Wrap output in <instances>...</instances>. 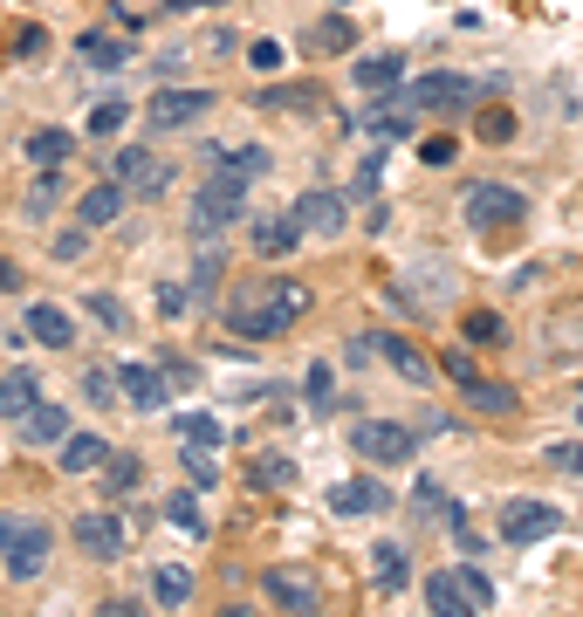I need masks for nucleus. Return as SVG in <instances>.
Masks as SVG:
<instances>
[{
	"label": "nucleus",
	"mask_w": 583,
	"mask_h": 617,
	"mask_svg": "<svg viewBox=\"0 0 583 617\" xmlns=\"http://www.w3.org/2000/svg\"><path fill=\"white\" fill-rule=\"evenodd\" d=\"M509 329H501V316H488V308H474L467 316V344H501Z\"/></svg>",
	"instance_id": "nucleus-36"
},
{
	"label": "nucleus",
	"mask_w": 583,
	"mask_h": 617,
	"mask_svg": "<svg viewBox=\"0 0 583 617\" xmlns=\"http://www.w3.org/2000/svg\"><path fill=\"white\" fill-rule=\"evenodd\" d=\"M446 377H453V384H467V392H474V384H480V364H474L467 350H446Z\"/></svg>",
	"instance_id": "nucleus-40"
},
{
	"label": "nucleus",
	"mask_w": 583,
	"mask_h": 617,
	"mask_svg": "<svg viewBox=\"0 0 583 617\" xmlns=\"http://www.w3.org/2000/svg\"><path fill=\"white\" fill-rule=\"evenodd\" d=\"M261 590H268V597L282 604L289 617H316V604H323V590H316L310 570H261Z\"/></svg>",
	"instance_id": "nucleus-12"
},
{
	"label": "nucleus",
	"mask_w": 583,
	"mask_h": 617,
	"mask_svg": "<svg viewBox=\"0 0 583 617\" xmlns=\"http://www.w3.org/2000/svg\"><path fill=\"white\" fill-rule=\"evenodd\" d=\"M556 528H563V508H549V501H509V508H501V535H509V543H543V535H556Z\"/></svg>",
	"instance_id": "nucleus-9"
},
{
	"label": "nucleus",
	"mask_w": 583,
	"mask_h": 617,
	"mask_svg": "<svg viewBox=\"0 0 583 617\" xmlns=\"http://www.w3.org/2000/svg\"><path fill=\"white\" fill-rule=\"evenodd\" d=\"M96 467H110V446L96 440V432H69L62 440V474H96Z\"/></svg>",
	"instance_id": "nucleus-20"
},
{
	"label": "nucleus",
	"mask_w": 583,
	"mask_h": 617,
	"mask_svg": "<svg viewBox=\"0 0 583 617\" xmlns=\"http://www.w3.org/2000/svg\"><path fill=\"white\" fill-rule=\"evenodd\" d=\"M453 577H460V590H467V597H474V610H488V604H494V583H488V577H480V570H474V562H467V570H453Z\"/></svg>",
	"instance_id": "nucleus-38"
},
{
	"label": "nucleus",
	"mask_w": 583,
	"mask_h": 617,
	"mask_svg": "<svg viewBox=\"0 0 583 617\" xmlns=\"http://www.w3.org/2000/svg\"><path fill=\"white\" fill-rule=\"evenodd\" d=\"M310 316V289L302 281H268V289H241L226 302V323L241 329V337H282Z\"/></svg>",
	"instance_id": "nucleus-1"
},
{
	"label": "nucleus",
	"mask_w": 583,
	"mask_h": 617,
	"mask_svg": "<svg viewBox=\"0 0 583 617\" xmlns=\"http://www.w3.org/2000/svg\"><path fill=\"white\" fill-rule=\"evenodd\" d=\"M186 474H193V480H213V446L186 440Z\"/></svg>",
	"instance_id": "nucleus-43"
},
{
	"label": "nucleus",
	"mask_w": 583,
	"mask_h": 617,
	"mask_svg": "<svg viewBox=\"0 0 583 617\" xmlns=\"http://www.w3.org/2000/svg\"><path fill=\"white\" fill-rule=\"evenodd\" d=\"M35 405H42V384H35V371H21V364H14L8 377H0V419H14V426H21Z\"/></svg>",
	"instance_id": "nucleus-16"
},
{
	"label": "nucleus",
	"mask_w": 583,
	"mask_h": 617,
	"mask_svg": "<svg viewBox=\"0 0 583 617\" xmlns=\"http://www.w3.org/2000/svg\"><path fill=\"white\" fill-rule=\"evenodd\" d=\"M247 186H255V178L213 172L207 186H199V199H193V234H199V241H220L226 226L241 220V206H247Z\"/></svg>",
	"instance_id": "nucleus-2"
},
{
	"label": "nucleus",
	"mask_w": 583,
	"mask_h": 617,
	"mask_svg": "<svg viewBox=\"0 0 583 617\" xmlns=\"http://www.w3.org/2000/svg\"><path fill=\"white\" fill-rule=\"evenodd\" d=\"M75 549L96 556V562H117L124 549H131V535H124V522L110 508H90V514H75Z\"/></svg>",
	"instance_id": "nucleus-8"
},
{
	"label": "nucleus",
	"mask_w": 583,
	"mask_h": 617,
	"mask_svg": "<svg viewBox=\"0 0 583 617\" xmlns=\"http://www.w3.org/2000/svg\"><path fill=\"white\" fill-rule=\"evenodd\" d=\"M165 8H199V0H165Z\"/></svg>",
	"instance_id": "nucleus-52"
},
{
	"label": "nucleus",
	"mask_w": 583,
	"mask_h": 617,
	"mask_svg": "<svg viewBox=\"0 0 583 617\" xmlns=\"http://www.w3.org/2000/svg\"><path fill=\"white\" fill-rule=\"evenodd\" d=\"M261 480H268V487H289V480H295V467H289L282 453H268V459H255V487H261Z\"/></svg>",
	"instance_id": "nucleus-39"
},
{
	"label": "nucleus",
	"mask_w": 583,
	"mask_h": 617,
	"mask_svg": "<svg viewBox=\"0 0 583 617\" xmlns=\"http://www.w3.org/2000/svg\"><path fill=\"white\" fill-rule=\"evenodd\" d=\"M398 75H405L398 56H364L358 69H350V83H358L364 96H392V90H398Z\"/></svg>",
	"instance_id": "nucleus-21"
},
{
	"label": "nucleus",
	"mask_w": 583,
	"mask_h": 617,
	"mask_svg": "<svg viewBox=\"0 0 583 617\" xmlns=\"http://www.w3.org/2000/svg\"><path fill=\"white\" fill-rule=\"evenodd\" d=\"M21 432H28V446H62L69 440V419H62V405H35L28 419H21Z\"/></svg>",
	"instance_id": "nucleus-23"
},
{
	"label": "nucleus",
	"mask_w": 583,
	"mask_h": 617,
	"mask_svg": "<svg viewBox=\"0 0 583 617\" xmlns=\"http://www.w3.org/2000/svg\"><path fill=\"white\" fill-rule=\"evenodd\" d=\"M117 392H124V377H110V371H83V398H90V405H117Z\"/></svg>",
	"instance_id": "nucleus-33"
},
{
	"label": "nucleus",
	"mask_w": 583,
	"mask_h": 617,
	"mask_svg": "<svg viewBox=\"0 0 583 617\" xmlns=\"http://www.w3.org/2000/svg\"><path fill=\"white\" fill-rule=\"evenodd\" d=\"M28 159H35V165H62V159H69V131H35V138H28Z\"/></svg>",
	"instance_id": "nucleus-28"
},
{
	"label": "nucleus",
	"mask_w": 583,
	"mask_h": 617,
	"mask_svg": "<svg viewBox=\"0 0 583 617\" xmlns=\"http://www.w3.org/2000/svg\"><path fill=\"white\" fill-rule=\"evenodd\" d=\"M371 570H377V583H385V590H398V583H405V549H398V543H377Z\"/></svg>",
	"instance_id": "nucleus-29"
},
{
	"label": "nucleus",
	"mask_w": 583,
	"mask_h": 617,
	"mask_svg": "<svg viewBox=\"0 0 583 617\" xmlns=\"http://www.w3.org/2000/svg\"><path fill=\"white\" fill-rule=\"evenodd\" d=\"M392 508V494L377 480H337L329 487V514H385Z\"/></svg>",
	"instance_id": "nucleus-13"
},
{
	"label": "nucleus",
	"mask_w": 583,
	"mask_h": 617,
	"mask_svg": "<svg viewBox=\"0 0 583 617\" xmlns=\"http://www.w3.org/2000/svg\"><path fill=\"white\" fill-rule=\"evenodd\" d=\"M213 110V90H159L144 103V124L151 131H186V124H199Z\"/></svg>",
	"instance_id": "nucleus-6"
},
{
	"label": "nucleus",
	"mask_w": 583,
	"mask_h": 617,
	"mask_svg": "<svg viewBox=\"0 0 583 617\" xmlns=\"http://www.w3.org/2000/svg\"><path fill=\"white\" fill-rule=\"evenodd\" d=\"M28 337L48 344V350H69V344H75V323L62 316L56 302H35V308H28Z\"/></svg>",
	"instance_id": "nucleus-18"
},
{
	"label": "nucleus",
	"mask_w": 583,
	"mask_h": 617,
	"mask_svg": "<svg viewBox=\"0 0 583 617\" xmlns=\"http://www.w3.org/2000/svg\"><path fill=\"white\" fill-rule=\"evenodd\" d=\"M220 617H255V610H247V604H234V610H220Z\"/></svg>",
	"instance_id": "nucleus-51"
},
{
	"label": "nucleus",
	"mask_w": 583,
	"mask_h": 617,
	"mask_svg": "<svg viewBox=\"0 0 583 617\" xmlns=\"http://www.w3.org/2000/svg\"><path fill=\"white\" fill-rule=\"evenodd\" d=\"M83 234H90V226H69V234H56V261H75V254H83Z\"/></svg>",
	"instance_id": "nucleus-45"
},
{
	"label": "nucleus",
	"mask_w": 583,
	"mask_h": 617,
	"mask_svg": "<svg viewBox=\"0 0 583 617\" xmlns=\"http://www.w3.org/2000/svg\"><path fill=\"white\" fill-rule=\"evenodd\" d=\"M350 42H358V35H350V21H323V28H310V56H343Z\"/></svg>",
	"instance_id": "nucleus-26"
},
{
	"label": "nucleus",
	"mask_w": 583,
	"mask_h": 617,
	"mask_svg": "<svg viewBox=\"0 0 583 617\" xmlns=\"http://www.w3.org/2000/svg\"><path fill=\"white\" fill-rule=\"evenodd\" d=\"M549 459H556L563 474H583V446H549Z\"/></svg>",
	"instance_id": "nucleus-47"
},
{
	"label": "nucleus",
	"mask_w": 583,
	"mask_h": 617,
	"mask_svg": "<svg viewBox=\"0 0 583 617\" xmlns=\"http://www.w3.org/2000/svg\"><path fill=\"white\" fill-rule=\"evenodd\" d=\"M117 186L124 193H159L165 186V165L151 159L144 144H131V151H117Z\"/></svg>",
	"instance_id": "nucleus-14"
},
{
	"label": "nucleus",
	"mask_w": 583,
	"mask_h": 617,
	"mask_svg": "<svg viewBox=\"0 0 583 617\" xmlns=\"http://www.w3.org/2000/svg\"><path fill=\"white\" fill-rule=\"evenodd\" d=\"M358 453L377 459V467H405V459L419 453V440H412L405 426H392V419H364V426H358Z\"/></svg>",
	"instance_id": "nucleus-10"
},
{
	"label": "nucleus",
	"mask_w": 583,
	"mask_h": 617,
	"mask_svg": "<svg viewBox=\"0 0 583 617\" xmlns=\"http://www.w3.org/2000/svg\"><path fill=\"white\" fill-rule=\"evenodd\" d=\"M124 117H131V110H124L117 96H110V103H96V110H90V138H110V131H117Z\"/></svg>",
	"instance_id": "nucleus-37"
},
{
	"label": "nucleus",
	"mask_w": 583,
	"mask_h": 617,
	"mask_svg": "<svg viewBox=\"0 0 583 617\" xmlns=\"http://www.w3.org/2000/svg\"><path fill=\"white\" fill-rule=\"evenodd\" d=\"M295 226H302V241H337L343 234V199L316 186V193H302L295 199Z\"/></svg>",
	"instance_id": "nucleus-11"
},
{
	"label": "nucleus",
	"mask_w": 583,
	"mask_h": 617,
	"mask_svg": "<svg viewBox=\"0 0 583 617\" xmlns=\"http://www.w3.org/2000/svg\"><path fill=\"white\" fill-rule=\"evenodd\" d=\"M90 617H144V604H131V597H110V604H96Z\"/></svg>",
	"instance_id": "nucleus-46"
},
{
	"label": "nucleus",
	"mask_w": 583,
	"mask_h": 617,
	"mask_svg": "<svg viewBox=\"0 0 583 617\" xmlns=\"http://www.w3.org/2000/svg\"><path fill=\"white\" fill-rule=\"evenodd\" d=\"M0 289H14V261H0Z\"/></svg>",
	"instance_id": "nucleus-50"
},
{
	"label": "nucleus",
	"mask_w": 583,
	"mask_h": 617,
	"mask_svg": "<svg viewBox=\"0 0 583 617\" xmlns=\"http://www.w3.org/2000/svg\"><path fill=\"white\" fill-rule=\"evenodd\" d=\"M295 247H302L295 213L289 220H255V254H261V261H282V254H295Z\"/></svg>",
	"instance_id": "nucleus-19"
},
{
	"label": "nucleus",
	"mask_w": 583,
	"mask_h": 617,
	"mask_svg": "<svg viewBox=\"0 0 583 617\" xmlns=\"http://www.w3.org/2000/svg\"><path fill=\"white\" fill-rule=\"evenodd\" d=\"M576 419H583V398H576Z\"/></svg>",
	"instance_id": "nucleus-53"
},
{
	"label": "nucleus",
	"mask_w": 583,
	"mask_h": 617,
	"mask_svg": "<svg viewBox=\"0 0 583 617\" xmlns=\"http://www.w3.org/2000/svg\"><path fill=\"white\" fill-rule=\"evenodd\" d=\"M371 350H385V357H392V371H398L405 384H433V364H425V357L405 344V337H392V329H371V337H358V344H350V364H364Z\"/></svg>",
	"instance_id": "nucleus-7"
},
{
	"label": "nucleus",
	"mask_w": 583,
	"mask_h": 617,
	"mask_svg": "<svg viewBox=\"0 0 583 617\" xmlns=\"http://www.w3.org/2000/svg\"><path fill=\"white\" fill-rule=\"evenodd\" d=\"M261 110H323V90H316V83H295V90H261Z\"/></svg>",
	"instance_id": "nucleus-25"
},
{
	"label": "nucleus",
	"mask_w": 583,
	"mask_h": 617,
	"mask_svg": "<svg viewBox=\"0 0 583 617\" xmlns=\"http://www.w3.org/2000/svg\"><path fill=\"white\" fill-rule=\"evenodd\" d=\"M480 138H488V144H509L515 138V117L509 110H488V117H480Z\"/></svg>",
	"instance_id": "nucleus-41"
},
{
	"label": "nucleus",
	"mask_w": 583,
	"mask_h": 617,
	"mask_svg": "<svg viewBox=\"0 0 583 617\" xmlns=\"http://www.w3.org/2000/svg\"><path fill=\"white\" fill-rule=\"evenodd\" d=\"M104 474H110V487L124 494V487H138V459H131V453H110V467H104Z\"/></svg>",
	"instance_id": "nucleus-42"
},
{
	"label": "nucleus",
	"mask_w": 583,
	"mask_h": 617,
	"mask_svg": "<svg viewBox=\"0 0 583 617\" xmlns=\"http://www.w3.org/2000/svg\"><path fill=\"white\" fill-rule=\"evenodd\" d=\"M405 110H412V103L398 96L392 110H371V117H364V131H377V138H405Z\"/></svg>",
	"instance_id": "nucleus-32"
},
{
	"label": "nucleus",
	"mask_w": 583,
	"mask_h": 617,
	"mask_svg": "<svg viewBox=\"0 0 583 617\" xmlns=\"http://www.w3.org/2000/svg\"><path fill=\"white\" fill-rule=\"evenodd\" d=\"M165 514H172V528L207 535V514H199V501H193V494H172V501H165Z\"/></svg>",
	"instance_id": "nucleus-30"
},
{
	"label": "nucleus",
	"mask_w": 583,
	"mask_h": 617,
	"mask_svg": "<svg viewBox=\"0 0 583 617\" xmlns=\"http://www.w3.org/2000/svg\"><path fill=\"white\" fill-rule=\"evenodd\" d=\"M117 377H124V398H131L138 411H151V405H165V398H172V371H151V364H124Z\"/></svg>",
	"instance_id": "nucleus-15"
},
{
	"label": "nucleus",
	"mask_w": 583,
	"mask_h": 617,
	"mask_svg": "<svg viewBox=\"0 0 583 617\" xmlns=\"http://www.w3.org/2000/svg\"><path fill=\"white\" fill-rule=\"evenodd\" d=\"M405 103H412V110H467V103H480V75H453V69L419 75V83L405 90Z\"/></svg>",
	"instance_id": "nucleus-5"
},
{
	"label": "nucleus",
	"mask_w": 583,
	"mask_h": 617,
	"mask_svg": "<svg viewBox=\"0 0 583 617\" xmlns=\"http://www.w3.org/2000/svg\"><path fill=\"white\" fill-rule=\"evenodd\" d=\"M522 213H528V199L515 193V186H474L467 193V220L480 226V234H509V226H522Z\"/></svg>",
	"instance_id": "nucleus-4"
},
{
	"label": "nucleus",
	"mask_w": 583,
	"mask_h": 617,
	"mask_svg": "<svg viewBox=\"0 0 583 617\" xmlns=\"http://www.w3.org/2000/svg\"><path fill=\"white\" fill-rule=\"evenodd\" d=\"M0 556H8V577H42L48 528L35 522V514H0Z\"/></svg>",
	"instance_id": "nucleus-3"
},
{
	"label": "nucleus",
	"mask_w": 583,
	"mask_h": 617,
	"mask_svg": "<svg viewBox=\"0 0 583 617\" xmlns=\"http://www.w3.org/2000/svg\"><path fill=\"white\" fill-rule=\"evenodd\" d=\"M124 213V186H117V178H110V186H90L83 199H75V220H83V226H110Z\"/></svg>",
	"instance_id": "nucleus-22"
},
{
	"label": "nucleus",
	"mask_w": 583,
	"mask_h": 617,
	"mask_svg": "<svg viewBox=\"0 0 583 617\" xmlns=\"http://www.w3.org/2000/svg\"><path fill=\"white\" fill-rule=\"evenodd\" d=\"M247 56H255V69H282V48H275V42H255Z\"/></svg>",
	"instance_id": "nucleus-48"
},
{
	"label": "nucleus",
	"mask_w": 583,
	"mask_h": 617,
	"mask_svg": "<svg viewBox=\"0 0 583 617\" xmlns=\"http://www.w3.org/2000/svg\"><path fill=\"white\" fill-rule=\"evenodd\" d=\"M83 62H96V69L124 62V42H110V35H83Z\"/></svg>",
	"instance_id": "nucleus-35"
},
{
	"label": "nucleus",
	"mask_w": 583,
	"mask_h": 617,
	"mask_svg": "<svg viewBox=\"0 0 583 617\" xmlns=\"http://www.w3.org/2000/svg\"><path fill=\"white\" fill-rule=\"evenodd\" d=\"M467 398H474L480 411H515V392H509V384H488V377H480Z\"/></svg>",
	"instance_id": "nucleus-34"
},
{
	"label": "nucleus",
	"mask_w": 583,
	"mask_h": 617,
	"mask_svg": "<svg viewBox=\"0 0 583 617\" xmlns=\"http://www.w3.org/2000/svg\"><path fill=\"white\" fill-rule=\"evenodd\" d=\"M213 172H234V178H261V172H268V151H261V144H234V151H213Z\"/></svg>",
	"instance_id": "nucleus-24"
},
{
	"label": "nucleus",
	"mask_w": 583,
	"mask_h": 617,
	"mask_svg": "<svg viewBox=\"0 0 583 617\" xmlns=\"http://www.w3.org/2000/svg\"><path fill=\"white\" fill-rule=\"evenodd\" d=\"M159 308L165 316H186V289H159Z\"/></svg>",
	"instance_id": "nucleus-49"
},
{
	"label": "nucleus",
	"mask_w": 583,
	"mask_h": 617,
	"mask_svg": "<svg viewBox=\"0 0 583 617\" xmlns=\"http://www.w3.org/2000/svg\"><path fill=\"white\" fill-rule=\"evenodd\" d=\"M90 316H96V323H104V329H124V308H117L110 295H90Z\"/></svg>",
	"instance_id": "nucleus-44"
},
{
	"label": "nucleus",
	"mask_w": 583,
	"mask_h": 617,
	"mask_svg": "<svg viewBox=\"0 0 583 617\" xmlns=\"http://www.w3.org/2000/svg\"><path fill=\"white\" fill-rule=\"evenodd\" d=\"M425 604H433V617H480L453 570H433V577H425Z\"/></svg>",
	"instance_id": "nucleus-17"
},
{
	"label": "nucleus",
	"mask_w": 583,
	"mask_h": 617,
	"mask_svg": "<svg viewBox=\"0 0 583 617\" xmlns=\"http://www.w3.org/2000/svg\"><path fill=\"white\" fill-rule=\"evenodd\" d=\"M193 597V570L186 562H159V604H186Z\"/></svg>",
	"instance_id": "nucleus-27"
},
{
	"label": "nucleus",
	"mask_w": 583,
	"mask_h": 617,
	"mask_svg": "<svg viewBox=\"0 0 583 617\" xmlns=\"http://www.w3.org/2000/svg\"><path fill=\"white\" fill-rule=\"evenodd\" d=\"M179 440H199V446H220V419H213V411H186V419H179Z\"/></svg>",
	"instance_id": "nucleus-31"
}]
</instances>
